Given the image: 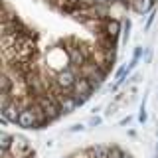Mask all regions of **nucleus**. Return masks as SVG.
Instances as JSON below:
<instances>
[{"mask_svg": "<svg viewBox=\"0 0 158 158\" xmlns=\"http://www.w3.org/2000/svg\"><path fill=\"white\" fill-rule=\"evenodd\" d=\"M81 77V73H79V69L75 67H63L56 71V75H53V81L57 83L61 89H67V91H71V87L75 85V81Z\"/></svg>", "mask_w": 158, "mask_h": 158, "instance_id": "1", "label": "nucleus"}, {"mask_svg": "<svg viewBox=\"0 0 158 158\" xmlns=\"http://www.w3.org/2000/svg\"><path fill=\"white\" fill-rule=\"evenodd\" d=\"M123 158H132V156H131V154H125V156H123Z\"/></svg>", "mask_w": 158, "mask_h": 158, "instance_id": "17", "label": "nucleus"}, {"mask_svg": "<svg viewBox=\"0 0 158 158\" xmlns=\"http://www.w3.org/2000/svg\"><path fill=\"white\" fill-rule=\"evenodd\" d=\"M18 127H22V128H40V118H38L36 109H22L20 118H18Z\"/></svg>", "mask_w": 158, "mask_h": 158, "instance_id": "4", "label": "nucleus"}, {"mask_svg": "<svg viewBox=\"0 0 158 158\" xmlns=\"http://www.w3.org/2000/svg\"><path fill=\"white\" fill-rule=\"evenodd\" d=\"M93 89H95V87L91 85V81H89L87 77H79L75 81V85L71 87V95H75V99L79 101V105H83V103L91 97Z\"/></svg>", "mask_w": 158, "mask_h": 158, "instance_id": "2", "label": "nucleus"}, {"mask_svg": "<svg viewBox=\"0 0 158 158\" xmlns=\"http://www.w3.org/2000/svg\"><path fill=\"white\" fill-rule=\"evenodd\" d=\"M154 16H156V12H152L150 16H148V22H146V28H150V24L154 22Z\"/></svg>", "mask_w": 158, "mask_h": 158, "instance_id": "14", "label": "nucleus"}, {"mask_svg": "<svg viewBox=\"0 0 158 158\" xmlns=\"http://www.w3.org/2000/svg\"><path fill=\"white\" fill-rule=\"evenodd\" d=\"M123 101V93H118V95L115 97V101L113 103H109V107H107V115H113V113H115V109L118 107V103Z\"/></svg>", "mask_w": 158, "mask_h": 158, "instance_id": "8", "label": "nucleus"}, {"mask_svg": "<svg viewBox=\"0 0 158 158\" xmlns=\"http://www.w3.org/2000/svg\"><path fill=\"white\" fill-rule=\"evenodd\" d=\"M20 113H22V103H20V99H12L8 105H2V107H0V115H2V121L4 123H6V121L18 123Z\"/></svg>", "mask_w": 158, "mask_h": 158, "instance_id": "3", "label": "nucleus"}, {"mask_svg": "<svg viewBox=\"0 0 158 158\" xmlns=\"http://www.w3.org/2000/svg\"><path fill=\"white\" fill-rule=\"evenodd\" d=\"M125 154H127V152H123L118 146H113L111 144V148H109V158H123Z\"/></svg>", "mask_w": 158, "mask_h": 158, "instance_id": "9", "label": "nucleus"}, {"mask_svg": "<svg viewBox=\"0 0 158 158\" xmlns=\"http://www.w3.org/2000/svg\"><path fill=\"white\" fill-rule=\"evenodd\" d=\"M156 156H158V146H156Z\"/></svg>", "mask_w": 158, "mask_h": 158, "instance_id": "18", "label": "nucleus"}, {"mask_svg": "<svg viewBox=\"0 0 158 158\" xmlns=\"http://www.w3.org/2000/svg\"><path fill=\"white\" fill-rule=\"evenodd\" d=\"M12 142H14L12 135H8L6 131L0 132V150H12Z\"/></svg>", "mask_w": 158, "mask_h": 158, "instance_id": "7", "label": "nucleus"}, {"mask_svg": "<svg viewBox=\"0 0 158 158\" xmlns=\"http://www.w3.org/2000/svg\"><path fill=\"white\" fill-rule=\"evenodd\" d=\"M103 32H105L107 36H111V38H117L118 32H121V22L115 20V18L105 20V24H103Z\"/></svg>", "mask_w": 158, "mask_h": 158, "instance_id": "5", "label": "nucleus"}, {"mask_svg": "<svg viewBox=\"0 0 158 158\" xmlns=\"http://www.w3.org/2000/svg\"><path fill=\"white\" fill-rule=\"evenodd\" d=\"M99 123H101V118H99V117H91V121H89V125H91V127H97Z\"/></svg>", "mask_w": 158, "mask_h": 158, "instance_id": "11", "label": "nucleus"}, {"mask_svg": "<svg viewBox=\"0 0 158 158\" xmlns=\"http://www.w3.org/2000/svg\"><path fill=\"white\" fill-rule=\"evenodd\" d=\"M128 30H131V22H128V20H127V28H125V36H123V40H125V42H127V40H128Z\"/></svg>", "mask_w": 158, "mask_h": 158, "instance_id": "12", "label": "nucleus"}, {"mask_svg": "<svg viewBox=\"0 0 158 158\" xmlns=\"http://www.w3.org/2000/svg\"><path fill=\"white\" fill-rule=\"evenodd\" d=\"M81 128H83L81 125H73V127H71V131H81Z\"/></svg>", "mask_w": 158, "mask_h": 158, "instance_id": "15", "label": "nucleus"}, {"mask_svg": "<svg viewBox=\"0 0 158 158\" xmlns=\"http://www.w3.org/2000/svg\"><path fill=\"white\" fill-rule=\"evenodd\" d=\"M154 158H158V156H154Z\"/></svg>", "mask_w": 158, "mask_h": 158, "instance_id": "19", "label": "nucleus"}, {"mask_svg": "<svg viewBox=\"0 0 158 158\" xmlns=\"http://www.w3.org/2000/svg\"><path fill=\"white\" fill-rule=\"evenodd\" d=\"M128 71H131V69H128L127 65H125V67H121V69L117 71V85H118V83H123V79L127 77V73H128Z\"/></svg>", "mask_w": 158, "mask_h": 158, "instance_id": "10", "label": "nucleus"}, {"mask_svg": "<svg viewBox=\"0 0 158 158\" xmlns=\"http://www.w3.org/2000/svg\"><path fill=\"white\" fill-rule=\"evenodd\" d=\"M81 0H69V4H79Z\"/></svg>", "mask_w": 158, "mask_h": 158, "instance_id": "16", "label": "nucleus"}, {"mask_svg": "<svg viewBox=\"0 0 158 158\" xmlns=\"http://www.w3.org/2000/svg\"><path fill=\"white\" fill-rule=\"evenodd\" d=\"M95 4H99V6H105V4H111L113 0H93Z\"/></svg>", "mask_w": 158, "mask_h": 158, "instance_id": "13", "label": "nucleus"}, {"mask_svg": "<svg viewBox=\"0 0 158 158\" xmlns=\"http://www.w3.org/2000/svg\"><path fill=\"white\" fill-rule=\"evenodd\" d=\"M132 8H135V12L138 14H144L148 10L152 8V4H154V0H131Z\"/></svg>", "mask_w": 158, "mask_h": 158, "instance_id": "6", "label": "nucleus"}]
</instances>
